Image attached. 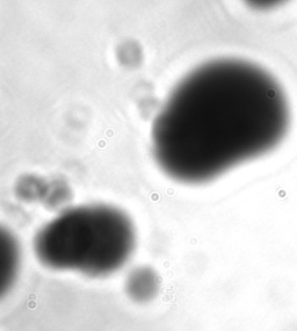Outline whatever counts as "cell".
<instances>
[{
    "label": "cell",
    "mask_w": 297,
    "mask_h": 331,
    "mask_svg": "<svg viewBox=\"0 0 297 331\" xmlns=\"http://www.w3.org/2000/svg\"><path fill=\"white\" fill-rule=\"evenodd\" d=\"M290 126L289 100L272 73L248 60H212L168 94L152 123V153L167 177L201 185L272 152Z\"/></svg>",
    "instance_id": "6da1fadb"
},
{
    "label": "cell",
    "mask_w": 297,
    "mask_h": 331,
    "mask_svg": "<svg viewBox=\"0 0 297 331\" xmlns=\"http://www.w3.org/2000/svg\"><path fill=\"white\" fill-rule=\"evenodd\" d=\"M136 247L130 217L109 205L69 208L36 232L34 253L46 268L76 272L89 278L114 274L128 263Z\"/></svg>",
    "instance_id": "7a4b0ae2"
},
{
    "label": "cell",
    "mask_w": 297,
    "mask_h": 331,
    "mask_svg": "<svg viewBox=\"0 0 297 331\" xmlns=\"http://www.w3.org/2000/svg\"><path fill=\"white\" fill-rule=\"evenodd\" d=\"M159 277L149 266L133 268L126 279V293L132 301L138 303L150 302L159 293Z\"/></svg>",
    "instance_id": "3957f363"
},
{
    "label": "cell",
    "mask_w": 297,
    "mask_h": 331,
    "mask_svg": "<svg viewBox=\"0 0 297 331\" xmlns=\"http://www.w3.org/2000/svg\"><path fill=\"white\" fill-rule=\"evenodd\" d=\"M20 261V251L16 239L7 231H2L0 238V289L4 292L11 287L15 279Z\"/></svg>",
    "instance_id": "277c9868"
},
{
    "label": "cell",
    "mask_w": 297,
    "mask_h": 331,
    "mask_svg": "<svg viewBox=\"0 0 297 331\" xmlns=\"http://www.w3.org/2000/svg\"><path fill=\"white\" fill-rule=\"evenodd\" d=\"M245 2L251 6L254 9H260V11H266V9H272L275 7L282 5L284 2L289 0H244Z\"/></svg>",
    "instance_id": "5b68a950"
}]
</instances>
